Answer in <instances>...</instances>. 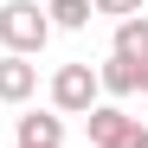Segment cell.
Instances as JSON below:
<instances>
[{
    "instance_id": "1",
    "label": "cell",
    "mask_w": 148,
    "mask_h": 148,
    "mask_svg": "<svg viewBox=\"0 0 148 148\" xmlns=\"http://www.w3.org/2000/svg\"><path fill=\"white\" fill-rule=\"evenodd\" d=\"M45 39H52V19H45V7H32V0H7V7H0V45H7L13 58L45 52Z\"/></svg>"
},
{
    "instance_id": "2",
    "label": "cell",
    "mask_w": 148,
    "mask_h": 148,
    "mask_svg": "<svg viewBox=\"0 0 148 148\" xmlns=\"http://www.w3.org/2000/svg\"><path fill=\"white\" fill-rule=\"evenodd\" d=\"M97 103H103V90H97L90 64H58L52 71V110L58 116H90Z\"/></svg>"
},
{
    "instance_id": "3",
    "label": "cell",
    "mask_w": 148,
    "mask_h": 148,
    "mask_svg": "<svg viewBox=\"0 0 148 148\" xmlns=\"http://www.w3.org/2000/svg\"><path fill=\"white\" fill-rule=\"evenodd\" d=\"M84 129H90V148H129L135 122H129V110H122V103H97V110L84 116Z\"/></svg>"
},
{
    "instance_id": "4",
    "label": "cell",
    "mask_w": 148,
    "mask_h": 148,
    "mask_svg": "<svg viewBox=\"0 0 148 148\" xmlns=\"http://www.w3.org/2000/svg\"><path fill=\"white\" fill-rule=\"evenodd\" d=\"M39 90V64L32 58H0V103H26V97Z\"/></svg>"
},
{
    "instance_id": "5",
    "label": "cell",
    "mask_w": 148,
    "mask_h": 148,
    "mask_svg": "<svg viewBox=\"0 0 148 148\" xmlns=\"http://www.w3.org/2000/svg\"><path fill=\"white\" fill-rule=\"evenodd\" d=\"M13 142H19V148H64V116H45V110H32V116H19V129H13Z\"/></svg>"
},
{
    "instance_id": "6",
    "label": "cell",
    "mask_w": 148,
    "mask_h": 148,
    "mask_svg": "<svg viewBox=\"0 0 148 148\" xmlns=\"http://www.w3.org/2000/svg\"><path fill=\"white\" fill-rule=\"evenodd\" d=\"M97 90H110V97H135V90H142V64L110 52L103 64H97Z\"/></svg>"
},
{
    "instance_id": "7",
    "label": "cell",
    "mask_w": 148,
    "mask_h": 148,
    "mask_svg": "<svg viewBox=\"0 0 148 148\" xmlns=\"http://www.w3.org/2000/svg\"><path fill=\"white\" fill-rule=\"evenodd\" d=\"M116 58L148 64V19H142V13H135V19H116Z\"/></svg>"
},
{
    "instance_id": "8",
    "label": "cell",
    "mask_w": 148,
    "mask_h": 148,
    "mask_svg": "<svg viewBox=\"0 0 148 148\" xmlns=\"http://www.w3.org/2000/svg\"><path fill=\"white\" fill-rule=\"evenodd\" d=\"M45 19H52V26H64V32H84V26H90V0H52V7H45Z\"/></svg>"
},
{
    "instance_id": "9",
    "label": "cell",
    "mask_w": 148,
    "mask_h": 148,
    "mask_svg": "<svg viewBox=\"0 0 148 148\" xmlns=\"http://www.w3.org/2000/svg\"><path fill=\"white\" fill-rule=\"evenodd\" d=\"M90 13H116V19H135L142 0H90Z\"/></svg>"
},
{
    "instance_id": "10",
    "label": "cell",
    "mask_w": 148,
    "mask_h": 148,
    "mask_svg": "<svg viewBox=\"0 0 148 148\" xmlns=\"http://www.w3.org/2000/svg\"><path fill=\"white\" fill-rule=\"evenodd\" d=\"M129 148H148V129H135V135H129Z\"/></svg>"
},
{
    "instance_id": "11",
    "label": "cell",
    "mask_w": 148,
    "mask_h": 148,
    "mask_svg": "<svg viewBox=\"0 0 148 148\" xmlns=\"http://www.w3.org/2000/svg\"><path fill=\"white\" fill-rule=\"evenodd\" d=\"M142 90H148V64H142Z\"/></svg>"
}]
</instances>
